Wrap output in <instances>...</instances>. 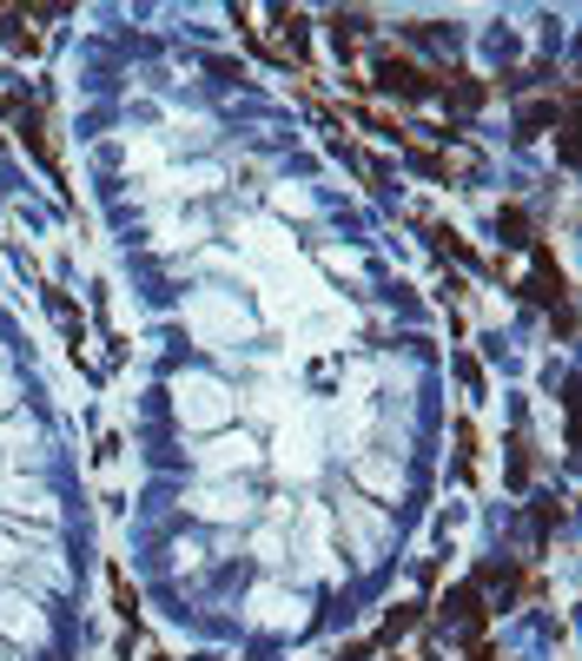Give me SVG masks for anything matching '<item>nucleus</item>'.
<instances>
[{
	"instance_id": "nucleus-3",
	"label": "nucleus",
	"mask_w": 582,
	"mask_h": 661,
	"mask_svg": "<svg viewBox=\"0 0 582 661\" xmlns=\"http://www.w3.org/2000/svg\"><path fill=\"white\" fill-rule=\"evenodd\" d=\"M0 107H8V120H14V133L34 146V159L47 165V173L60 179V146H53V133H47V113H40V100H27V93H8V100H0Z\"/></svg>"
},
{
	"instance_id": "nucleus-9",
	"label": "nucleus",
	"mask_w": 582,
	"mask_h": 661,
	"mask_svg": "<svg viewBox=\"0 0 582 661\" xmlns=\"http://www.w3.org/2000/svg\"><path fill=\"white\" fill-rule=\"evenodd\" d=\"M424 615H418V602H397L391 615H384V628H377V641H397V635H410V628H418Z\"/></svg>"
},
{
	"instance_id": "nucleus-10",
	"label": "nucleus",
	"mask_w": 582,
	"mask_h": 661,
	"mask_svg": "<svg viewBox=\"0 0 582 661\" xmlns=\"http://www.w3.org/2000/svg\"><path fill=\"white\" fill-rule=\"evenodd\" d=\"M431 245H437L444 259H457V265H476V252H470V245H463V238H457L450 225H431Z\"/></svg>"
},
{
	"instance_id": "nucleus-7",
	"label": "nucleus",
	"mask_w": 582,
	"mask_h": 661,
	"mask_svg": "<svg viewBox=\"0 0 582 661\" xmlns=\"http://www.w3.org/2000/svg\"><path fill=\"white\" fill-rule=\"evenodd\" d=\"M0 40H8L14 53H34V47H40V34H34V14H27V8H0Z\"/></svg>"
},
{
	"instance_id": "nucleus-4",
	"label": "nucleus",
	"mask_w": 582,
	"mask_h": 661,
	"mask_svg": "<svg viewBox=\"0 0 582 661\" xmlns=\"http://www.w3.org/2000/svg\"><path fill=\"white\" fill-rule=\"evenodd\" d=\"M530 259H536V272H530V298L549 304V311H562V304H569V272L556 265L549 245H530Z\"/></svg>"
},
{
	"instance_id": "nucleus-1",
	"label": "nucleus",
	"mask_w": 582,
	"mask_h": 661,
	"mask_svg": "<svg viewBox=\"0 0 582 661\" xmlns=\"http://www.w3.org/2000/svg\"><path fill=\"white\" fill-rule=\"evenodd\" d=\"M364 87H384V93H397V100H431V93H444V73H431V66H418L410 53L384 47V53L371 60V79H364Z\"/></svg>"
},
{
	"instance_id": "nucleus-8",
	"label": "nucleus",
	"mask_w": 582,
	"mask_h": 661,
	"mask_svg": "<svg viewBox=\"0 0 582 661\" xmlns=\"http://www.w3.org/2000/svg\"><path fill=\"white\" fill-rule=\"evenodd\" d=\"M444 93H450V107H457V113H476V107L490 100V87H483V79H470V73H450V66H444Z\"/></svg>"
},
{
	"instance_id": "nucleus-5",
	"label": "nucleus",
	"mask_w": 582,
	"mask_h": 661,
	"mask_svg": "<svg viewBox=\"0 0 582 661\" xmlns=\"http://www.w3.org/2000/svg\"><path fill=\"white\" fill-rule=\"evenodd\" d=\"M324 27H331V47H338V60H358V53H364V40H371V14H364V8H351V14L338 8Z\"/></svg>"
},
{
	"instance_id": "nucleus-6",
	"label": "nucleus",
	"mask_w": 582,
	"mask_h": 661,
	"mask_svg": "<svg viewBox=\"0 0 582 661\" xmlns=\"http://www.w3.org/2000/svg\"><path fill=\"white\" fill-rule=\"evenodd\" d=\"M496 232H504V252H530V245H536V225H530V212L517 199L496 212Z\"/></svg>"
},
{
	"instance_id": "nucleus-11",
	"label": "nucleus",
	"mask_w": 582,
	"mask_h": 661,
	"mask_svg": "<svg viewBox=\"0 0 582 661\" xmlns=\"http://www.w3.org/2000/svg\"><path fill=\"white\" fill-rule=\"evenodd\" d=\"M113 602H120V622H133V628H139V596L126 589V575H120V569H113Z\"/></svg>"
},
{
	"instance_id": "nucleus-2",
	"label": "nucleus",
	"mask_w": 582,
	"mask_h": 661,
	"mask_svg": "<svg viewBox=\"0 0 582 661\" xmlns=\"http://www.w3.org/2000/svg\"><path fill=\"white\" fill-rule=\"evenodd\" d=\"M437 615L470 641V661H490V648H483V628H490V602H483V589L476 583H457L444 602H437Z\"/></svg>"
},
{
	"instance_id": "nucleus-12",
	"label": "nucleus",
	"mask_w": 582,
	"mask_h": 661,
	"mask_svg": "<svg viewBox=\"0 0 582 661\" xmlns=\"http://www.w3.org/2000/svg\"><path fill=\"white\" fill-rule=\"evenodd\" d=\"M152 661H165V654H152Z\"/></svg>"
}]
</instances>
